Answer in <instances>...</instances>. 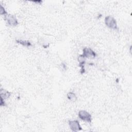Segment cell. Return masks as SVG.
Returning a JSON list of instances; mask_svg holds the SVG:
<instances>
[{
    "instance_id": "1",
    "label": "cell",
    "mask_w": 132,
    "mask_h": 132,
    "mask_svg": "<svg viewBox=\"0 0 132 132\" xmlns=\"http://www.w3.org/2000/svg\"><path fill=\"white\" fill-rule=\"evenodd\" d=\"M105 23L106 25L113 29H116L117 28V24L116 20L111 16H107L105 19Z\"/></svg>"
},
{
    "instance_id": "2",
    "label": "cell",
    "mask_w": 132,
    "mask_h": 132,
    "mask_svg": "<svg viewBox=\"0 0 132 132\" xmlns=\"http://www.w3.org/2000/svg\"><path fill=\"white\" fill-rule=\"evenodd\" d=\"M79 118L82 121L90 123L92 120L91 114L85 110H80L78 112Z\"/></svg>"
},
{
    "instance_id": "3",
    "label": "cell",
    "mask_w": 132,
    "mask_h": 132,
    "mask_svg": "<svg viewBox=\"0 0 132 132\" xmlns=\"http://www.w3.org/2000/svg\"><path fill=\"white\" fill-rule=\"evenodd\" d=\"M69 125L70 129L73 131H78L82 129V128L77 120H71L69 122Z\"/></svg>"
},
{
    "instance_id": "4",
    "label": "cell",
    "mask_w": 132,
    "mask_h": 132,
    "mask_svg": "<svg viewBox=\"0 0 132 132\" xmlns=\"http://www.w3.org/2000/svg\"><path fill=\"white\" fill-rule=\"evenodd\" d=\"M5 16V20H6L7 23L10 25V26H16L18 22V20L16 19V18L12 14H7L6 15H4Z\"/></svg>"
},
{
    "instance_id": "5",
    "label": "cell",
    "mask_w": 132,
    "mask_h": 132,
    "mask_svg": "<svg viewBox=\"0 0 132 132\" xmlns=\"http://www.w3.org/2000/svg\"><path fill=\"white\" fill-rule=\"evenodd\" d=\"M85 58H94L96 56L95 53L91 48H85L83 50L82 55Z\"/></svg>"
},
{
    "instance_id": "6",
    "label": "cell",
    "mask_w": 132,
    "mask_h": 132,
    "mask_svg": "<svg viewBox=\"0 0 132 132\" xmlns=\"http://www.w3.org/2000/svg\"><path fill=\"white\" fill-rule=\"evenodd\" d=\"M10 95V94L8 91H6L4 89H1V98L4 100L5 99L9 97Z\"/></svg>"
},
{
    "instance_id": "7",
    "label": "cell",
    "mask_w": 132,
    "mask_h": 132,
    "mask_svg": "<svg viewBox=\"0 0 132 132\" xmlns=\"http://www.w3.org/2000/svg\"><path fill=\"white\" fill-rule=\"evenodd\" d=\"M67 97L68 98V99L71 101H73V102H74L77 99V97H76V94L72 92H70L68 93L67 94Z\"/></svg>"
},
{
    "instance_id": "8",
    "label": "cell",
    "mask_w": 132,
    "mask_h": 132,
    "mask_svg": "<svg viewBox=\"0 0 132 132\" xmlns=\"http://www.w3.org/2000/svg\"><path fill=\"white\" fill-rule=\"evenodd\" d=\"M18 42L24 46H29L30 45V43L29 42L26 41L21 40V41H18Z\"/></svg>"
},
{
    "instance_id": "9",
    "label": "cell",
    "mask_w": 132,
    "mask_h": 132,
    "mask_svg": "<svg viewBox=\"0 0 132 132\" xmlns=\"http://www.w3.org/2000/svg\"><path fill=\"white\" fill-rule=\"evenodd\" d=\"M1 15H5L7 14L6 11L4 9V8L2 6H1Z\"/></svg>"
}]
</instances>
